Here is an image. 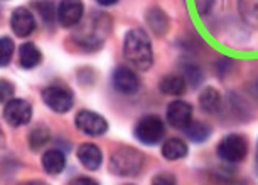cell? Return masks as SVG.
I'll return each instance as SVG.
<instances>
[{
	"instance_id": "obj_26",
	"label": "cell",
	"mask_w": 258,
	"mask_h": 185,
	"mask_svg": "<svg viewBox=\"0 0 258 185\" xmlns=\"http://www.w3.org/2000/svg\"><path fill=\"white\" fill-rule=\"evenodd\" d=\"M0 92H2V95H0L2 100H9V98H12V95L16 92V87H14L7 79H2V82H0Z\"/></svg>"
},
{
	"instance_id": "obj_3",
	"label": "cell",
	"mask_w": 258,
	"mask_h": 185,
	"mask_svg": "<svg viewBox=\"0 0 258 185\" xmlns=\"http://www.w3.org/2000/svg\"><path fill=\"white\" fill-rule=\"evenodd\" d=\"M216 153L223 162L228 163H240L246 158L248 155V142L243 135L231 133L226 135L225 138L218 143Z\"/></svg>"
},
{
	"instance_id": "obj_11",
	"label": "cell",
	"mask_w": 258,
	"mask_h": 185,
	"mask_svg": "<svg viewBox=\"0 0 258 185\" xmlns=\"http://www.w3.org/2000/svg\"><path fill=\"white\" fill-rule=\"evenodd\" d=\"M11 27L17 37H29L36 31V19L26 7H19L11 16Z\"/></svg>"
},
{
	"instance_id": "obj_6",
	"label": "cell",
	"mask_w": 258,
	"mask_h": 185,
	"mask_svg": "<svg viewBox=\"0 0 258 185\" xmlns=\"http://www.w3.org/2000/svg\"><path fill=\"white\" fill-rule=\"evenodd\" d=\"M75 125L81 133L88 136H103L108 131V121H106L100 113L90 110L78 111L75 116Z\"/></svg>"
},
{
	"instance_id": "obj_29",
	"label": "cell",
	"mask_w": 258,
	"mask_h": 185,
	"mask_svg": "<svg viewBox=\"0 0 258 185\" xmlns=\"http://www.w3.org/2000/svg\"><path fill=\"white\" fill-rule=\"evenodd\" d=\"M256 170H258V143H256Z\"/></svg>"
},
{
	"instance_id": "obj_22",
	"label": "cell",
	"mask_w": 258,
	"mask_h": 185,
	"mask_svg": "<svg viewBox=\"0 0 258 185\" xmlns=\"http://www.w3.org/2000/svg\"><path fill=\"white\" fill-rule=\"evenodd\" d=\"M34 7L37 9L39 16L46 24H51L57 17V9L51 0H42V2H34Z\"/></svg>"
},
{
	"instance_id": "obj_18",
	"label": "cell",
	"mask_w": 258,
	"mask_h": 185,
	"mask_svg": "<svg viewBox=\"0 0 258 185\" xmlns=\"http://www.w3.org/2000/svg\"><path fill=\"white\" fill-rule=\"evenodd\" d=\"M187 143L181 138H169L162 145V157L167 160H181L187 155Z\"/></svg>"
},
{
	"instance_id": "obj_10",
	"label": "cell",
	"mask_w": 258,
	"mask_h": 185,
	"mask_svg": "<svg viewBox=\"0 0 258 185\" xmlns=\"http://www.w3.org/2000/svg\"><path fill=\"white\" fill-rule=\"evenodd\" d=\"M169 125L177 130H184L192 121V106L187 101L176 100L167 106V113H165Z\"/></svg>"
},
{
	"instance_id": "obj_16",
	"label": "cell",
	"mask_w": 258,
	"mask_h": 185,
	"mask_svg": "<svg viewBox=\"0 0 258 185\" xmlns=\"http://www.w3.org/2000/svg\"><path fill=\"white\" fill-rule=\"evenodd\" d=\"M159 89L167 96H181L186 91V79L179 74H167L160 79Z\"/></svg>"
},
{
	"instance_id": "obj_5",
	"label": "cell",
	"mask_w": 258,
	"mask_h": 185,
	"mask_svg": "<svg viewBox=\"0 0 258 185\" xmlns=\"http://www.w3.org/2000/svg\"><path fill=\"white\" fill-rule=\"evenodd\" d=\"M41 96L44 105L54 113H68L75 105V96L71 89L64 86H47L42 89Z\"/></svg>"
},
{
	"instance_id": "obj_20",
	"label": "cell",
	"mask_w": 258,
	"mask_h": 185,
	"mask_svg": "<svg viewBox=\"0 0 258 185\" xmlns=\"http://www.w3.org/2000/svg\"><path fill=\"white\" fill-rule=\"evenodd\" d=\"M238 12L248 26L258 29V0H238Z\"/></svg>"
},
{
	"instance_id": "obj_28",
	"label": "cell",
	"mask_w": 258,
	"mask_h": 185,
	"mask_svg": "<svg viewBox=\"0 0 258 185\" xmlns=\"http://www.w3.org/2000/svg\"><path fill=\"white\" fill-rule=\"evenodd\" d=\"M96 2H98L100 6H103V7H110V6H115L118 0H96Z\"/></svg>"
},
{
	"instance_id": "obj_24",
	"label": "cell",
	"mask_w": 258,
	"mask_h": 185,
	"mask_svg": "<svg viewBox=\"0 0 258 185\" xmlns=\"http://www.w3.org/2000/svg\"><path fill=\"white\" fill-rule=\"evenodd\" d=\"M184 79H186L191 87H198L203 81V72L198 66L194 64H184Z\"/></svg>"
},
{
	"instance_id": "obj_23",
	"label": "cell",
	"mask_w": 258,
	"mask_h": 185,
	"mask_svg": "<svg viewBox=\"0 0 258 185\" xmlns=\"http://www.w3.org/2000/svg\"><path fill=\"white\" fill-rule=\"evenodd\" d=\"M14 51H16V46H14V41L11 37H2L0 39V64L7 66L11 62Z\"/></svg>"
},
{
	"instance_id": "obj_27",
	"label": "cell",
	"mask_w": 258,
	"mask_h": 185,
	"mask_svg": "<svg viewBox=\"0 0 258 185\" xmlns=\"http://www.w3.org/2000/svg\"><path fill=\"white\" fill-rule=\"evenodd\" d=\"M71 183H91V185H96L98 182L93 178H88V177H78V178H73Z\"/></svg>"
},
{
	"instance_id": "obj_12",
	"label": "cell",
	"mask_w": 258,
	"mask_h": 185,
	"mask_svg": "<svg viewBox=\"0 0 258 185\" xmlns=\"http://www.w3.org/2000/svg\"><path fill=\"white\" fill-rule=\"evenodd\" d=\"M78 160L81 162V165L90 172H95L101 167V162H103V153L98 145L95 143H81L78 147Z\"/></svg>"
},
{
	"instance_id": "obj_7",
	"label": "cell",
	"mask_w": 258,
	"mask_h": 185,
	"mask_svg": "<svg viewBox=\"0 0 258 185\" xmlns=\"http://www.w3.org/2000/svg\"><path fill=\"white\" fill-rule=\"evenodd\" d=\"M4 118L14 128L27 125L32 118V105L26 100L11 98L4 108Z\"/></svg>"
},
{
	"instance_id": "obj_14",
	"label": "cell",
	"mask_w": 258,
	"mask_h": 185,
	"mask_svg": "<svg viewBox=\"0 0 258 185\" xmlns=\"http://www.w3.org/2000/svg\"><path fill=\"white\" fill-rule=\"evenodd\" d=\"M41 61H42V54L36 44L24 42L19 47V64L24 69H34L37 64H41Z\"/></svg>"
},
{
	"instance_id": "obj_13",
	"label": "cell",
	"mask_w": 258,
	"mask_h": 185,
	"mask_svg": "<svg viewBox=\"0 0 258 185\" xmlns=\"http://www.w3.org/2000/svg\"><path fill=\"white\" fill-rule=\"evenodd\" d=\"M66 167V157L59 148H51L42 155V168L46 173L57 175Z\"/></svg>"
},
{
	"instance_id": "obj_4",
	"label": "cell",
	"mask_w": 258,
	"mask_h": 185,
	"mask_svg": "<svg viewBox=\"0 0 258 185\" xmlns=\"http://www.w3.org/2000/svg\"><path fill=\"white\" fill-rule=\"evenodd\" d=\"M165 125L164 120L157 115H145L137 121L135 136L144 145H155L164 138Z\"/></svg>"
},
{
	"instance_id": "obj_2",
	"label": "cell",
	"mask_w": 258,
	"mask_h": 185,
	"mask_svg": "<svg viewBox=\"0 0 258 185\" xmlns=\"http://www.w3.org/2000/svg\"><path fill=\"white\" fill-rule=\"evenodd\" d=\"M145 157L137 148L120 147L110 157V172L116 177H135L144 167Z\"/></svg>"
},
{
	"instance_id": "obj_9",
	"label": "cell",
	"mask_w": 258,
	"mask_h": 185,
	"mask_svg": "<svg viewBox=\"0 0 258 185\" xmlns=\"http://www.w3.org/2000/svg\"><path fill=\"white\" fill-rule=\"evenodd\" d=\"M85 7L81 0H61L57 6V21L62 27L70 29L81 22Z\"/></svg>"
},
{
	"instance_id": "obj_19",
	"label": "cell",
	"mask_w": 258,
	"mask_h": 185,
	"mask_svg": "<svg viewBox=\"0 0 258 185\" xmlns=\"http://www.w3.org/2000/svg\"><path fill=\"white\" fill-rule=\"evenodd\" d=\"M184 133H186V136L191 142L203 143L211 136L213 128L208 123H204V121H191V123L184 128Z\"/></svg>"
},
{
	"instance_id": "obj_17",
	"label": "cell",
	"mask_w": 258,
	"mask_h": 185,
	"mask_svg": "<svg viewBox=\"0 0 258 185\" xmlns=\"http://www.w3.org/2000/svg\"><path fill=\"white\" fill-rule=\"evenodd\" d=\"M199 106L206 113H218L221 108V92L214 87H204V91L199 95Z\"/></svg>"
},
{
	"instance_id": "obj_15",
	"label": "cell",
	"mask_w": 258,
	"mask_h": 185,
	"mask_svg": "<svg viewBox=\"0 0 258 185\" xmlns=\"http://www.w3.org/2000/svg\"><path fill=\"white\" fill-rule=\"evenodd\" d=\"M145 21H147L150 31H152L155 36H164V34H167L170 21H169L167 14H165L162 9L152 7L147 12V16H145Z\"/></svg>"
},
{
	"instance_id": "obj_1",
	"label": "cell",
	"mask_w": 258,
	"mask_h": 185,
	"mask_svg": "<svg viewBox=\"0 0 258 185\" xmlns=\"http://www.w3.org/2000/svg\"><path fill=\"white\" fill-rule=\"evenodd\" d=\"M123 56L137 71H149L154 66V49L147 32L130 29L123 39Z\"/></svg>"
},
{
	"instance_id": "obj_25",
	"label": "cell",
	"mask_w": 258,
	"mask_h": 185,
	"mask_svg": "<svg viewBox=\"0 0 258 185\" xmlns=\"http://www.w3.org/2000/svg\"><path fill=\"white\" fill-rule=\"evenodd\" d=\"M177 180L176 177H174L172 173H159V175H155V177L152 178V183H164V185H172V183H176Z\"/></svg>"
},
{
	"instance_id": "obj_21",
	"label": "cell",
	"mask_w": 258,
	"mask_h": 185,
	"mask_svg": "<svg viewBox=\"0 0 258 185\" xmlns=\"http://www.w3.org/2000/svg\"><path fill=\"white\" fill-rule=\"evenodd\" d=\"M49 138H51L49 128H47L46 125H37L29 131L27 142H29V147H31L34 152H37L39 148H42L47 142H49Z\"/></svg>"
},
{
	"instance_id": "obj_8",
	"label": "cell",
	"mask_w": 258,
	"mask_h": 185,
	"mask_svg": "<svg viewBox=\"0 0 258 185\" xmlns=\"http://www.w3.org/2000/svg\"><path fill=\"white\" fill-rule=\"evenodd\" d=\"M111 84H113L115 91H118L120 95H125V96H132L140 89L139 76L135 74V71H132L130 67H125V66H118L113 71Z\"/></svg>"
}]
</instances>
